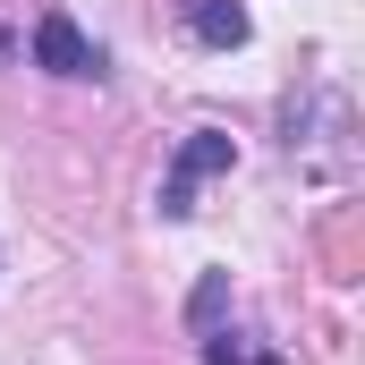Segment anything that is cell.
Returning a JSON list of instances; mask_svg holds the SVG:
<instances>
[{
	"instance_id": "cell-1",
	"label": "cell",
	"mask_w": 365,
	"mask_h": 365,
	"mask_svg": "<svg viewBox=\"0 0 365 365\" xmlns=\"http://www.w3.org/2000/svg\"><path fill=\"white\" fill-rule=\"evenodd\" d=\"M230 162H238V145L221 128H195L179 145V162H170V179H162V221H187L195 212V187L212 179V170H230Z\"/></svg>"
},
{
	"instance_id": "cell-2",
	"label": "cell",
	"mask_w": 365,
	"mask_h": 365,
	"mask_svg": "<svg viewBox=\"0 0 365 365\" xmlns=\"http://www.w3.org/2000/svg\"><path fill=\"white\" fill-rule=\"evenodd\" d=\"M34 68H51V77H102V51L86 43V26L68 9H43L34 17Z\"/></svg>"
},
{
	"instance_id": "cell-3",
	"label": "cell",
	"mask_w": 365,
	"mask_h": 365,
	"mask_svg": "<svg viewBox=\"0 0 365 365\" xmlns=\"http://www.w3.org/2000/svg\"><path fill=\"white\" fill-rule=\"evenodd\" d=\"M187 34H195L204 51H238V43L255 34V17H247L238 0H187Z\"/></svg>"
},
{
	"instance_id": "cell-4",
	"label": "cell",
	"mask_w": 365,
	"mask_h": 365,
	"mask_svg": "<svg viewBox=\"0 0 365 365\" xmlns=\"http://www.w3.org/2000/svg\"><path fill=\"white\" fill-rule=\"evenodd\" d=\"M204 365H289L280 349H255L247 331H204Z\"/></svg>"
},
{
	"instance_id": "cell-5",
	"label": "cell",
	"mask_w": 365,
	"mask_h": 365,
	"mask_svg": "<svg viewBox=\"0 0 365 365\" xmlns=\"http://www.w3.org/2000/svg\"><path fill=\"white\" fill-rule=\"evenodd\" d=\"M221 306H230V272H204L195 297H187V323H195V331H221Z\"/></svg>"
}]
</instances>
